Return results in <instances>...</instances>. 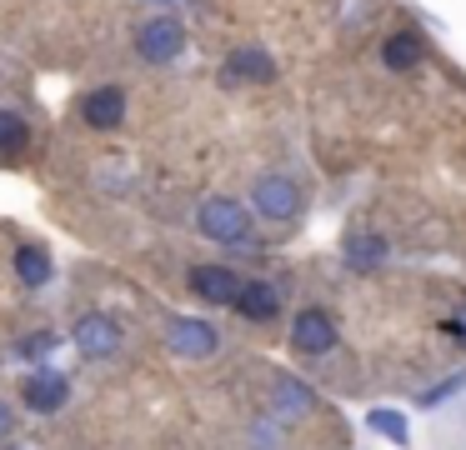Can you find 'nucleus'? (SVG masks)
I'll list each match as a JSON object with an SVG mask.
<instances>
[{"mask_svg":"<svg viewBox=\"0 0 466 450\" xmlns=\"http://www.w3.org/2000/svg\"><path fill=\"white\" fill-rule=\"evenodd\" d=\"M226 75L251 80V85H266V80H276V60L266 55V50H256V45H241V50L226 55Z\"/></svg>","mask_w":466,"mask_h":450,"instance_id":"10","label":"nucleus"},{"mask_svg":"<svg viewBox=\"0 0 466 450\" xmlns=\"http://www.w3.org/2000/svg\"><path fill=\"white\" fill-rule=\"evenodd\" d=\"M156 5H176V0H156Z\"/></svg>","mask_w":466,"mask_h":450,"instance_id":"22","label":"nucleus"},{"mask_svg":"<svg viewBox=\"0 0 466 450\" xmlns=\"http://www.w3.org/2000/svg\"><path fill=\"white\" fill-rule=\"evenodd\" d=\"M306 410H311V390L301 385V380H281V385H276V415H306Z\"/></svg>","mask_w":466,"mask_h":450,"instance_id":"16","label":"nucleus"},{"mask_svg":"<svg viewBox=\"0 0 466 450\" xmlns=\"http://www.w3.org/2000/svg\"><path fill=\"white\" fill-rule=\"evenodd\" d=\"M251 205L266 220H291V215H301V185L291 175H261L251 185Z\"/></svg>","mask_w":466,"mask_h":450,"instance_id":"3","label":"nucleus"},{"mask_svg":"<svg viewBox=\"0 0 466 450\" xmlns=\"http://www.w3.org/2000/svg\"><path fill=\"white\" fill-rule=\"evenodd\" d=\"M15 275H21V285L41 290V285H51L56 265H51V255H46L41 245H15Z\"/></svg>","mask_w":466,"mask_h":450,"instance_id":"13","label":"nucleus"},{"mask_svg":"<svg viewBox=\"0 0 466 450\" xmlns=\"http://www.w3.org/2000/svg\"><path fill=\"white\" fill-rule=\"evenodd\" d=\"M441 330H446V335H451V340H461V345H466V305L456 310L451 320H441Z\"/></svg>","mask_w":466,"mask_h":450,"instance_id":"20","label":"nucleus"},{"mask_svg":"<svg viewBox=\"0 0 466 450\" xmlns=\"http://www.w3.org/2000/svg\"><path fill=\"white\" fill-rule=\"evenodd\" d=\"M136 50H141V60H151V65H171V60L186 50V25L176 15L146 20L141 35H136Z\"/></svg>","mask_w":466,"mask_h":450,"instance_id":"2","label":"nucleus"},{"mask_svg":"<svg viewBox=\"0 0 466 450\" xmlns=\"http://www.w3.org/2000/svg\"><path fill=\"white\" fill-rule=\"evenodd\" d=\"M191 290L206 300V305H231L236 290H241V280H236L226 265H196L191 270Z\"/></svg>","mask_w":466,"mask_h":450,"instance_id":"9","label":"nucleus"},{"mask_svg":"<svg viewBox=\"0 0 466 450\" xmlns=\"http://www.w3.org/2000/svg\"><path fill=\"white\" fill-rule=\"evenodd\" d=\"M196 230H201L206 240H216V245H241L246 230H251V215H246L241 200L231 195H211L196 205Z\"/></svg>","mask_w":466,"mask_h":450,"instance_id":"1","label":"nucleus"},{"mask_svg":"<svg viewBox=\"0 0 466 450\" xmlns=\"http://www.w3.org/2000/svg\"><path fill=\"white\" fill-rule=\"evenodd\" d=\"M11 425H15V415H11V405H0V435H11Z\"/></svg>","mask_w":466,"mask_h":450,"instance_id":"21","label":"nucleus"},{"mask_svg":"<svg viewBox=\"0 0 466 450\" xmlns=\"http://www.w3.org/2000/svg\"><path fill=\"white\" fill-rule=\"evenodd\" d=\"M416 60H421V40L411 30H401V35H391L381 45V65H391V70H411Z\"/></svg>","mask_w":466,"mask_h":450,"instance_id":"14","label":"nucleus"},{"mask_svg":"<svg viewBox=\"0 0 466 450\" xmlns=\"http://www.w3.org/2000/svg\"><path fill=\"white\" fill-rule=\"evenodd\" d=\"M461 385H466V370H456L451 380H441L436 390H426V395H421V405H441V400H446V395H456Z\"/></svg>","mask_w":466,"mask_h":450,"instance_id":"19","label":"nucleus"},{"mask_svg":"<svg viewBox=\"0 0 466 450\" xmlns=\"http://www.w3.org/2000/svg\"><path fill=\"white\" fill-rule=\"evenodd\" d=\"M81 120L91 130H116L126 120V90L121 85H101L81 100Z\"/></svg>","mask_w":466,"mask_h":450,"instance_id":"8","label":"nucleus"},{"mask_svg":"<svg viewBox=\"0 0 466 450\" xmlns=\"http://www.w3.org/2000/svg\"><path fill=\"white\" fill-rule=\"evenodd\" d=\"M66 395H71V380H66L61 370H35V375L21 385V400L35 410V415H51V410H61Z\"/></svg>","mask_w":466,"mask_h":450,"instance_id":"7","label":"nucleus"},{"mask_svg":"<svg viewBox=\"0 0 466 450\" xmlns=\"http://www.w3.org/2000/svg\"><path fill=\"white\" fill-rule=\"evenodd\" d=\"M291 345L306 350V355H326V350L336 345V320L326 315V310H316V305L296 310V320H291Z\"/></svg>","mask_w":466,"mask_h":450,"instance_id":"5","label":"nucleus"},{"mask_svg":"<svg viewBox=\"0 0 466 450\" xmlns=\"http://www.w3.org/2000/svg\"><path fill=\"white\" fill-rule=\"evenodd\" d=\"M71 345L81 350V355H91V360L116 355V350H121V325H116L111 315H101V310H91V315H81L71 325Z\"/></svg>","mask_w":466,"mask_h":450,"instance_id":"4","label":"nucleus"},{"mask_svg":"<svg viewBox=\"0 0 466 450\" xmlns=\"http://www.w3.org/2000/svg\"><path fill=\"white\" fill-rule=\"evenodd\" d=\"M166 345H171L176 355H211V350L221 345V335H216V325H211V320L176 315L171 325H166Z\"/></svg>","mask_w":466,"mask_h":450,"instance_id":"6","label":"nucleus"},{"mask_svg":"<svg viewBox=\"0 0 466 450\" xmlns=\"http://www.w3.org/2000/svg\"><path fill=\"white\" fill-rule=\"evenodd\" d=\"M31 145V125L15 110H0V155H21Z\"/></svg>","mask_w":466,"mask_h":450,"instance_id":"15","label":"nucleus"},{"mask_svg":"<svg viewBox=\"0 0 466 450\" xmlns=\"http://www.w3.org/2000/svg\"><path fill=\"white\" fill-rule=\"evenodd\" d=\"M371 430H376V435H386V440H391V445H411V430H406V420L401 415H396V410H371Z\"/></svg>","mask_w":466,"mask_h":450,"instance_id":"17","label":"nucleus"},{"mask_svg":"<svg viewBox=\"0 0 466 450\" xmlns=\"http://www.w3.org/2000/svg\"><path fill=\"white\" fill-rule=\"evenodd\" d=\"M231 305L241 310L246 320H276V310H281V295H276V285H266V280H246V285L236 290Z\"/></svg>","mask_w":466,"mask_h":450,"instance_id":"11","label":"nucleus"},{"mask_svg":"<svg viewBox=\"0 0 466 450\" xmlns=\"http://www.w3.org/2000/svg\"><path fill=\"white\" fill-rule=\"evenodd\" d=\"M341 260L351 270H376L386 260V235H376V230H351L341 245Z\"/></svg>","mask_w":466,"mask_h":450,"instance_id":"12","label":"nucleus"},{"mask_svg":"<svg viewBox=\"0 0 466 450\" xmlns=\"http://www.w3.org/2000/svg\"><path fill=\"white\" fill-rule=\"evenodd\" d=\"M56 345H61V335H56V330H31V335H25V340H21V345H15V350H21L25 360H46V355H51Z\"/></svg>","mask_w":466,"mask_h":450,"instance_id":"18","label":"nucleus"}]
</instances>
